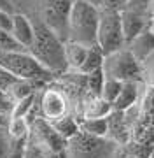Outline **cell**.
<instances>
[{
  "instance_id": "cell-30",
  "label": "cell",
  "mask_w": 154,
  "mask_h": 158,
  "mask_svg": "<svg viewBox=\"0 0 154 158\" xmlns=\"http://www.w3.org/2000/svg\"><path fill=\"white\" fill-rule=\"evenodd\" d=\"M124 158H140V156H137V155H126Z\"/></svg>"
},
{
  "instance_id": "cell-5",
  "label": "cell",
  "mask_w": 154,
  "mask_h": 158,
  "mask_svg": "<svg viewBox=\"0 0 154 158\" xmlns=\"http://www.w3.org/2000/svg\"><path fill=\"white\" fill-rule=\"evenodd\" d=\"M97 46L102 49L103 55H110L114 51H119L123 48H126L119 11L102 9L100 7V21H98V30H97Z\"/></svg>"
},
{
  "instance_id": "cell-10",
  "label": "cell",
  "mask_w": 154,
  "mask_h": 158,
  "mask_svg": "<svg viewBox=\"0 0 154 158\" xmlns=\"http://www.w3.org/2000/svg\"><path fill=\"white\" fill-rule=\"evenodd\" d=\"M9 35L21 49L28 53V48L32 46V40H34V23H32V19L23 12H14Z\"/></svg>"
},
{
  "instance_id": "cell-21",
  "label": "cell",
  "mask_w": 154,
  "mask_h": 158,
  "mask_svg": "<svg viewBox=\"0 0 154 158\" xmlns=\"http://www.w3.org/2000/svg\"><path fill=\"white\" fill-rule=\"evenodd\" d=\"M6 125H2V127H0V158H9L12 148H14V142H16V141H12V139H11V135H9V132H7Z\"/></svg>"
},
{
  "instance_id": "cell-20",
  "label": "cell",
  "mask_w": 154,
  "mask_h": 158,
  "mask_svg": "<svg viewBox=\"0 0 154 158\" xmlns=\"http://www.w3.org/2000/svg\"><path fill=\"white\" fill-rule=\"evenodd\" d=\"M142 70V83L149 88H154V53L149 55L144 62H140Z\"/></svg>"
},
{
  "instance_id": "cell-17",
  "label": "cell",
  "mask_w": 154,
  "mask_h": 158,
  "mask_svg": "<svg viewBox=\"0 0 154 158\" xmlns=\"http://www.w3.org/2000/svg\"><path fill=\"white\" fill-rule=\"evenodd\" d=\"M79 130L84 132V134H88V135L107 137V130H109L107 118H97V119L81 118L79 119Z\"/></svg>"
},
{
  "instance_id": "cell-11",
  "label": "cell",
  "mask_w": 154,
  "mask_h": 158,
  "mask_svg": "<svg viewBox=\"0 0 154 158\" xmlns=\"http://www.w3.org/2000/svg\"><path fill=\"white\" fill-rule=\"evenodd\" d=\"M140 86H144L142 81H130V83H123L119 95H117V98H116L114 104H112V111L126 113L128 109L135 107V106H137V102L140 100V95H142Z\"/></svg>"
},
{
  "instance_id": "cell-29",
  "label": "cell",
  "mask_w": 154,
  "mask_h": 158,
  "mask_svg": "<svg viewBox=\"0 0 154 158\" xmlns=\"http://www.w3.org/2000/svg\"><path fill=\"white\" fill-rule=\"evenodd\" d=\"M88 2H91V4H95V6H98V7L102 4V0H88Z\"/></svg>"
},
{
  "instance_id": "cell-14",
  "label": "cell",
  "mask_w": 154,
  "mask_h": 158,
  "mask_svg": "<svg viewBox=\"0 0 154 158\" xmlns=\"http://www.w3.org/2000/svg\"><path fill=\"white\" fill-rule=\"evenodd\" d=\"M51 125L63 141H70L72 137L77 135V134L81 132L79 130V119L75 118L74 114H67V116H63V118L53 121Z\"/></svg>"
},
{
  "instance_id": "cell-23",
  "label": "cell",
  "mask_w": 154,
  "mask_h": 158,
  "mask_svg": "<svg viewBox=\"0 0 154 158\" xmlns=\"http://www.w3.org/2000/svg\"><path fill=\"white\" fill-rule=\"evenodd\" d=\"M124 4V0H102L100 7L102 9H112V11H119Z\"/></svg>"
},
{
  "instance_id": "cell-15",
  "label": "cell",
  "mask_w": 154,
  "mask_h": 158,
  "mask_svg": "<svg viewBox=\"0 0 154 158\" xmlns=\"http://www.w3.org/2000/svg\"><path fill=\"white\" fill-rule=\"evenodd\" d=\"M103 56H105V55L102 53V49H100L98 46H91V48L88 49V56H86L79 74L81 76H91V74L102 70Z\"/></svg>"
},
{
  "instance_id": "cell-7",
  "label": "cell",
  "mask_w": 154,
  "mask_h": 158,
  "mask_svg": "<svg viewBox=\"0 0 154 158\" xmlns=\"http://www.w3.org/2000/svg\"><path fill=\"white\" fill-rule=\"evenodd\" d=\"M151 4L152 0H124L123 7L119 9V16L123 23V34H124L126 44L149 27V23L152 19Z\"/></svg>"
},
{
  "instance_id": "cell-6",
  "label": "cell",
  "mask_w": 154,
  "mask_h": 158,
  "mask_svg": "<svg viewBox=\"0 0 154 158\" xmlns=\"http://www.w3.org/2000/svg\"><path fill=\"white\" fill-rule=\"evenodd\" d=\"M102 74L103 77L114 79V81H119V83L142 81L140 63L135 60V56L126 48L103 56Z\"/></svg>"
},
{
  "instance_id": "cell-28",
  "label": "cell",
  "mask_w": 154,
  "mask_h": 158,
  "mask_svg": "<svg viewBox=\"0 0 154 158\" xmlns=\"http://www.w3.org/2000/svg\"><path fill=\"white\" fill-rule=\"evenodd\" d=\"M23 0H12V6H14V12H16V9H18V6L21 4Z\"/></svg>"
},
{
  "instance_id": "cell-8",
  "label": "cell",
  "mask_w": 154,
  "mask_h": 158,
  "mask_svg": "<svg viewBox=\"0 0 154 158\" xmlns=\"http://www.w3.org/2000/svg\"><path fill=\"white\" fill-rule=\"evenodd\" d=\"M37 109H39L40 118H44L49 123L67 114H72L69 97L56 86H46L37 91Z\"/></svg>"
},
{
  "instance_id": "cell-25",
  "label": "cell",
  "mask_w": 154,
  "mask_h": 158,
  "mask_svg": "<svg viewBox=\"0 0 154 158\" xmlns=\"http://www.w3.org/2000/svg\"><path fill=\"white\" fill-rule=\"evenodd\" d=\"M9 111H11V106L7 104L4 98H0V113H6V114H9Z\"/></svg>"
},
{
  "instance_id": "cell-12",
  "label": "cell",
  "mask_w": 154,
  "mask_h": 158,
  "mask_svg": "<svg viewBox=\"0 0 154 158\" xmlns=\"http://www.w3.org/2000/svg\"><path fill=\"white\" fill-rule=\"evenodd\" d=\"M126 49L135 56V60L138 63L144 62L149 55L154 53V35L149 32V28H145L144 32H140L137 37H133L126 44Z\"/></svg>"
},
{
  "instance_id": "cell-4",
  "label": "cell",
  "mask_w": 154,
  "mask_h": 158,
  "mask_svg": "<svg viewBox=\"0 0 154 158\" xmlns=\"http://www.w3.org/2000/svg\"><path fill=\"white\" fill-rule=\"evenodd\" d=\"M126 155V148L109 137H95L84 132L67 141L63 149V158H124Z\"/></svg>"
},
{
  "instance_id": "cell-22",
  "label": "cell",
  "mask_w": 154,
  "mask_h": 158,
  "mask_svg": "<svg viewBox=\"0 0 154 158\" xmlns=\"http://www.w3.org/2000/svg\"><path fill=\"white\" fill-rule=\"evenodd\" d=\"M12 14H14V12H7V11H2V9H0V30H2V32H6V34L11 32Z\"/></svg>"
},
{
  "instance_id": "cell-26",
  "label": "cell",
  "mask_w": 154,
  "mask_h": 158,
  "mask_svg": "<svg viewBox=\"0 0 154 158\" xmlns=\"http://www.w3.org/2000/svg\"><path fill=\"white\" fill-rule=\"evenodd\" d=\"M7 118H9V114H6V113H0V127L7 123Z\"/></svg>"
},
{
  "instance_id": "cell-19",
  "label": "cell",
  "mask_w": 154,
  "mask_h": 158,
  "mask_svg": "<svg viewBox=\"0 0 154 158\" xmlns=\"http://www.w3.org/2000/svg\"><path fill=\"white\" fill-rule=\"evenodd\" d=\"M60 155H51L47 153L42 146H39L37 142H34L32 139H26L23 146V158H58Z\"/></svg>"
},
{
  "instance_id": "cell-9",
  "label": "cell",
  "mask_w": 154,
  "mask_h": 158,
  "mask_svg": "<svg viewBox=\"0 0 154 158\" xmlns=\"http://www.w3.org/2000/svg\"><path fill=\"white\" fill-rule=\"evenodd\" d=\"M28 137L51 155H61L65 146H67V141H63L56 134V130L53 128V125L49 121H46L44 118H35L30 123Z\"/></svg>"
},
{
  "instance_id": "cell-16",
  "label": "cell",
  "mask_w": 154,
  "mask_h": 158,
  "mask_svg": "<svg viewBox=\"0 0 154 158\" xmlns=\"http://www.w3.org/2000/svg\"><path fill=\"white\" fill-rule=\"evenodd\" d=\"M7 132L12 141H26L30 135V121L26 118H7Z\"/></svg>"
},
{
  "instance_id": "cell-31",
  "label": "cell",
  "mask_w": 154,
  "mask_h": 158,
  "mask_svg": "<svg viewBox=\"0 0 154 158\" xmlns=\"http://www.w3.org/2000/svg\"><path fill=\"white\" fill-rule=\"evenodd\" d=\"M0 98H4V95H2V93H0ZM4 100H6V98H4Z\"/></svg>"
},
{
  "instance_id": "cell-3",
  "label": "cell",
  "mask_w": 154,
  "mask_h": 158,
  "mask_svg": "<svg viewBox=\"0 0 154 158\" xmlns=\"http://www.w3.org/2000/svg\"><path fill=\"white\" fill-rule=\"evenodd\" d=\"M100 7L88 0H74L67 21V40L82 46H97Z\"/></svg>"
},
{
  "instance_id": "cell-27",
  "label": "cell",
  "mask_w": 154,
  "mask_h": 158,
  "mask_svg": "<svg viewBox=\"0 0 154 158\" xmlns=\"http://www.w3.org/2000/svg\"><path fill=\"white\" fill-rule=\"evenodd\" d=\"M147 28H149V32H151V34L154 35V18L151 19V23H149V27H147Z\"/></svg>"
},
{
  "instance_id": "cell-18",
  "label": "cell",
  "mask_w": 154,
  "mask_h": 158,
  "mask_svg": "<svg viewBox=\"0 0 154 158\" xmlns=\"http://www.w3.org/2000/svg\"><path fill=\"white\" fill-rule=\"evenodd\" d=\"M121 86H123V83H119V81L103 77L102 88H100V97H102L105 102H109V104L112 106V104H114V100L117 98V95H119Z\"/></svg>"
},
{
  "instance_id": "cell-24",
  "label": "cell",
  "mask_w": 154,
  "mask_h": 158,
  "mask_svg": "<svg viewBox=\"0 0 154 158\" xmlns=\"http://www.w3.org/2000/svg\"><path fill=\"white\" fill-rule=\"evenodd\" d=\"M0 9L7 12H14V6H12V0H0Z\"/></svg>"
},
{
  "instance_id": "cell-1",
  "label": "cell",
  "mask_w": 154,
  "mask_h": 158,
  "mask_svg": "<svg viewBox=\"0 0 154 158\" xmlns=\"http://www.w3.org/2000/svg\"><path fill=\"white\" fill-rule=\"evenodd\" d=\"M32 23H34V40L28 48V55H32L49 74L63 76L67 72L65 42L39 19H32Z\"/></svg>"
},
{
  "instance_id": "cell-2",
  "label": "cell",
  "mask_w": 154,
  "mask_h": 158,
  "mask_svg": "<svg viewBox=\"0 0 154 158\" xmlns=\"http://www.w3.org/2000/svg\"><path fill=\"white\" fill-rule=\"evenodd\" d=\"M74 0H23L16 12H23L32 19H39L63 42H67V21Z\"/></svg>"
},
{
  "instance_id": "cell-13",
  "label": "cell",
  "mask_w": 154,
  "mask_h": 158,
  "mask_svg": "<svg viewBox=\"0 0 154 158\" xmlns=\"http://www.w3.org/2000/svg\"><path fill=\"white\" fill-rule=\"evenodd\" d=\"M88 46L77 44V42H65V62H67V72L79 74L86 56H88Z\"/></svg>"
}]
</instances>
